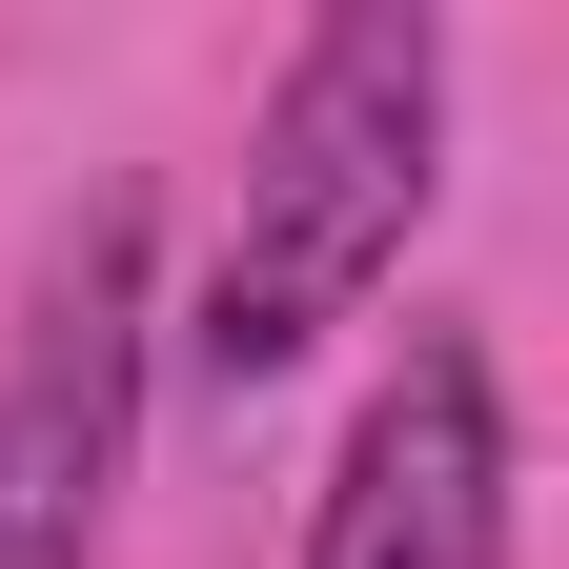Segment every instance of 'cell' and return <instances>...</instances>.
<instances>
[{
  "mask_svg": "<svg viewBox=\"0 0 569 569\" xmlns=\"http://www.w3.org/2000/svg\"><path fill=\"white\" fill-rule=\"evenodd\" d=\"M427 163H448V21L427 0H326L306 61H284V102L244 142V224H224V284H203V387H284L306 346L367 306L427 224Z\"/></svg>",
  "mask_w": 569,
  "mask_h": 569,
  "instance_id": "obj_1",
  "label": "cell"
},
{
  "mask_svg": "<svg viewBox=\"0 0 569 569\" xmlns=\"http://www.w3.org/2000/svg\"><path fill=\"white\" fill-rule=\"evenodd\" d=\"M122 427H142V203L102 183L61 224L41 306H21V367H0V569H82L102 549Z\"/></svg>",
  "mask_w": 569,
  "mask_h": 569,
  "instance_id": "obj_2",
  "label": "cell"
},
{
  "mask_svg": "<svg viewBox=\"0 0 569 569\" xmlns=\"http://www.w3.org/2000/svg\"><path fill=\"white\" fill-rule=\"evenodd\" d=\"M306 569H509V407H488V346L427 326L407 367L367 387Z\"/></svg>",
  "mask_w": 569,
  "mask_h": 569,
  "instance_id": "obj_3",
  "label": "cell"
}]
</instances>
